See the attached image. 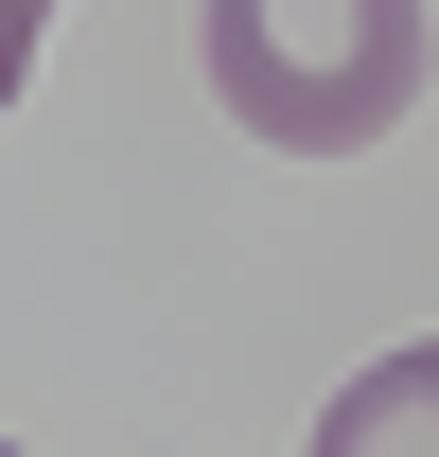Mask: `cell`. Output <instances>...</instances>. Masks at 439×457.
<instances>
[{
  "label": "cell",
  "mask_w": 439,
  "mask_h": 457,
  "mask_svg": "<svg viewBox=\"0 0 439 457\" xmlns=\"http://www.w3.org/2000/svg\"><path fill=\"white\" fill-rule=\"evenodd\" d=\"M317 457H439V335L369 352V370L317 404Z\"/></svg>",
  "instance_id": "2"
},
{
  "label": "cell",
  "mask_w": 439,
  "mask_h": 457,
  "mask_svg": "<svg viewBox=\"0 0 439 457\" xmlns=\"http://www.w3.org/2000/svg\"><path fill=\"white\" fill-rule=\"evenodd\" d=\"M211 106L281 159H352L422 106V0H194Z\"/></svg>",
  "instance_id": "1"
}]
</instances>
